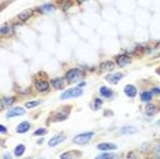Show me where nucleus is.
I'll use <instances>...</instances> for the list:
<instances>
[{
  "label": "nucleus",
  "mask_w": 160,
  "mask_h": 159,
  "mask_svg": "<svg viewBox=\"0 0 160 159\" xmlns=\"http://www.w3.org/2000/svg\"><path fill=\"white\" fill-rule=\"evenodd\" d=\"M25 152V146L23 144H19V146H17V148L14 150V154L17 155V156H22Z\"/></svg>",
  "instance_id": "nucleus-20"
},
{
  "label": "nucleus",
  "mask_w": 160,
  "mask_h": 159,
  "mask_svg": "<svg viewBox=\"0 0 160 159\" xmlns=\"http://www.w3.org/2000/svg\"><path fill=\"white\" fill-rule=\"evenodd\" d=\"M152 97H153L152 91H145V92L141 93V100H142V102H151Z\"/></svg>",
  "instance_id": "nucleus-17"
},
{
  "label": "nucleus",
  "mask_w": 160,
  "mask_h": 159,
  "mask_svg": "<svg viewBox=\"0 0 160 159\" xmlns=\"http://www.w3.org/2000/svg\"><path fill=\"white\" fill-rule=\"evenodd\" d=\"M78 3H83V2H86V0H77Z\"/></svg>",
  "instance_id": "nucleus-35"
},
{
  "label": "nucleus",
  "mask_w": 160,
  "mask_h": 159,
  "mask_svg": "<svg viewBox=\"0 0 160 159\" xmlns=\"http://www.w3.org/2000/svg\"><path fill=\"white\" fill-rule=\"evenodd\" d=\"M3 159H11V155H3Z\"/></svg>",
  "instance_id": "nucleus-33"
},
{
  "label": "nucleus",
  "mask_w": 160,
  "mask_h": 159,
  "mask_svg": "<svg viewBox=\"0 0 160 159\" xmlns=\"http://www.w3.org/2000/svg\"><path fill=\"white\" fill-rule=\"evenodd\" d=\"M97 148L101 151H110V150H116V146L112 143H100L97 146Z\"/></svg>",
  "instance_id": "nucleus-13"
},
{
  "label": "nucleus",
  "mask_w": 160,
  "mask_h": 159,
  "mask_svg": "<svg viewBox=\"0 0 160 159\" xmlns=\"http://www.w3.org/2000/svg\"><path fill=\"white\" fill-rule=\"evenodd\" d=\"M34 86L38 92H48V89H49V84L45 80H36Z\"/></svg>",
  "instance_id": "nucleus-4"
},
{
  "label": "nucleus",
  "mask_w": 160,
  "mask_h": 159,
  "mask_svg": "<svg viewBox=\"0 0 160 159\" xmlns=\"http://www.w3.org/2000/svg\"><path fill=\"white\" fill-rule=\"evenodd\" d=\"M114 67H115V63L112 60H104V62L100 63V70L103 71H111Z\"/></svg>",
  "instance_id": "nucleus-9"
},
{
  "label": "nucleus",
  "mask_w": 160,
  "mask_h": 159,
  "mask_svg": "<svg viewBox=\"0 0 160 159\" xmlns=\"http://www.w3.org/2000/svg\"><path fill=\"white\" fill-rule=\"evenodd\" d=\"M158 125H160V121H158Z\"/></svg>",
  "instance_id": "nucleus-36"
},
{
  "label": "nucleus",
  "mask_w": 160,
  "mask_h": 159,
  "mask_svg": "<svg viewBox=\"0 0 160 159\" xmlns=\"http://www.w3.org/2000/svg\"><path fill=\"white\" fill-rule=\"evenodd\" d=\"M82 93H83V91L81 88H70V89H67V91H64L62 93L60 99L66 100V99H71V97H79Z\"/></svg>",
  "instance_id": "nucleus-2"
},
{
  "label": "nucleus",
  "mask_w": 160,
  "mask_h": 159,
  "mask_svg": "<svg viewBox=\"0 0 160 159\" xmlns=\"http://www.w3.org/2000/svg\"><path fill=\"white\" fill-rule=\"evenodd\" d=\"M155 156H156V159H160V147L156 148V151H155Z\"/></svg>",
  "instance_id": "nucleus-31"
},
{
  "label": "nucleus",
  "mask_w": 160,
  "mask_h": 159,
  "mask_svg": "<svg viewBox=\"0 0 160 159\" xmlns=\"http://www.w3.org/2000/svg\"><path fill=\"white\" fill-rule=\"evenodd\" d=\"M0 32H2L3 36H6V33H11V28H10V25H8V26H3Z\"/></svg>",
  "instance_id": "nucleus-27"
},
{
  "label": "nucleus",
  "mask_w": 160,
  "mask_h": 159,
  "mask_svg": "<svg viewBox=\"0 0 160 159\" xmlns=\"http://www.w3.org/2000/svg\"><path fill=\"white\" fill-rule=\"evenodd\" d=\"M41 104V100H34V102H28L26 103V107L28 108H33L36 106H40Z\"/></svg>",
  "instance_id": "nucleus-24"
},
{
  "label": "nucleus",
  "mask_w": 160,
  "mask_h": 159,
  "mask_svg": "<svg viewBox=\"0 0 160 159\" xmlns=\"http://www.w3.org/2000/svg\"><path fill=\"white\" fill-rule=\"evenodd\" d=\"M111 159H122L121 156H118V155H112V158Z\"/></svg>",
  "instance_id": "nucleus-34"
},
{
  "label": "nucleus",
  "mask_w": 160,
  "mask_h": 159,
  "mask_svg": "<svg viewBox=\"0 0 160 159\" xmlns=\"http://www.w3.org/2000/svg\"><path fill=\"white\" fill-rule=\"evenodd\" d=\"M156 111H158V107L152 103H148L147 107H145V113H147V115H153V114H156Z\"/></svg>",
  "instance_id": "nucleus-15"
},
{
  "label": "nucleus",
  "mask_w": 160,
  "mask_h": 159,
  "mask_svg": "<svg viewBox=\"0 0 160 159\" xmlns=\"http://www.w3.org/2000/svg\"><path fill=\"white\" fill-rule=\"evenodd\" d=\"M134 132H137V129L133 128V126H125V128L121 129L122 135H126V133H134Z\"/></svg>",
  "instance_id": "nucleus-22"
},
{
  "label": "nucleus",
  "mask_w": 160,
  "mask_h": 159,
  "mask_svg": "<svg viewBox=\"0 0 160 159\" xmlns=\"http://www.w3.org/2000/svg\"><path fill=\"white\" fill-rule=\"evenodd\" d=\"M152 93H153V95H160V88H158V86L152 88Z\"/></svg>",
  "instance_id": "nucleus-30"
},
{
  "label": "nucleus",
  "mask_w": 160,
  "mask_h": 159,
  "mask_svg": "<svg viewBox=\"0 0 160 159\" xmlns=\"http://www.w3.org/2000/svg\"><path fill=\"white\" fill-rule=\"evenodd\" d=\"M6 131H7V129H6V128H4V126H3V125L0 126V132H2L3 135H4V133H6Z\"/></svg>",
  "instance_id": "nucleus-32"
},
{
  "label": "nucleus",
  "mask_w": 160,
  "mask_h": 159,
  "mask_svg": "<svg viewBox=\"0 0 160 159\" xmlns=\"http://www.w3.org/2000/svg\"><path fill=\"white\" fill-rule=\"evenodd\" d=\"M53 10H55V6L53 4H44V6L38 7V11H41V13H51Z\"/></svg>",
  "instance_id": "nucleus-18"
},
{
  "label": "nucleus",
  "mask_w": 160,
  "mask_h": 159,
  "mask_svg": "<svg viewBox=\"0 0 160 159\" xmlns=\"http://www.w3.org/2000/svg\"><path fill=\"white\" fill-rule=\"evenodd\" d=\"M29 129H30V124H29V122H26V121L17 126V132H18V133H26Z\"/></svg>",
  "instance_id": "nucleus-14"
},
{
  "label": "nucleus",
  "mask_w": 160,
  "mask_h": 159,
  "mask_svg": "<svg viewBox=\"0 0 160 159\" xmlns=\"http://www.w3.org/2000/svg\"><path fill=\"white\" fill-rule=\"evenodd\" d=\"M64 140H66V135H56L48 141V146L49 147H55V146H58V144L63 143Z\"/></svg>",
  "instance_id": "nucleus-6"
},
{
  "label": "nucleus",
  "mask_w": 160,
  "mask_h": 159,
  "mask_svg": "<svg viewBox=\"0 0 160 159\" xmlns=\"http://www.w3.org/2000/svg\"><path fill=\"white\" fill-rule=\"evenodd\" d=\"M125 93L129 97H134L137 95V88L134 85H126L125 86Z\"/></svg>",
  "instance_id": "nucleus-12"
},
{
  "label": "nucleus",
  "mask_w": 160,
  "mask_h": 159,
  "mask_svg": "<svg viewBox=\"0 0 160 159\" xmlns=\"http://www.w3.org/2000/svg\"><path fill=\"white\" fill-rule=\"evenodd\" d=\"M93 102H94V103L92 104V108H93V110H99V108L103 106V100H101V99H94Z\"/></svg>",
  "instance_id": "nucleus-23"
},
{
  "label": "nucleus",
  "mask_w": 160,
  "mask_h": 159,
  "mask_svg": "<svg viewBox=\"0 0 160 159\" xmlns=\"http://www.w3.org/2000/svg\"><path fill=\"white\" fill-rule=\"evenodd\" d=\"M127 159H138V156L134 151H130V152L127 154Z\"/></svg>",
  "instance_id": "nucleus-29"
},
{
  "label": "nucleus",
  "mask_w": 160,
  "mask_h": 159,
  "mask_svg": "<svg viewBox=\"0 0 160 159\" xmlns=\"http://www.w3.org/2000/svg\"><path fill=\"white\" fill-rule=\"evenodd\" d=\"M45 133H47V129L41 128V129H37V131H36V132L33 133V135H34V136H44Z\"/></svg>",
  "instance_id": "nucleus-26"
},
{
  "label": "nucleus",
  "mask_w": 160,
  "mask_h": 159,
  "mask_svg": "<svg viewBox=\"0 0 160 159\" xmlns=\"http://www.w3.org/2000/svg\"><path fill=\"white\" fill-rule=\"evenodd\" d=\"M25 114V108L23 107H15L12 110L8 111L7 114V118H14V117H18V115H23Z\"/></svg>",
  "instance_id": "nucleus-7"
},
{
  "label": "nucleus",
  "mask_w": 160,
  "mask_h": 159,
  "mask_svg": "<svg viewBox=\"0 0 160 159\" xmlns=\"http://www.w3.org/2000/svg\"><path fill=\"white\" fill-rule=\"evenodd\" d=\"M100 95L107 97V99H110V97H112V91L110 88H107V86H101L100 88Z\"/></svg>",
  "instance_id": "nucleus-16"
},
{
  "label": "nucleus",
  "mask_w": 160,
  "mask_h": 159,
  "mask_svg": "<svg viewBox=\"0 0 160 159\" xmlns=\"http://www.w3.org/2000/svg\"><path fill=\"white\" fill-rule=\"evenodd\" d=\"M148 159H151V158H148Z\"/></svg>",
  "instance_id": "nucleus-37"
},
{
  "label": "nucleus",
  "mask_w": 160,
  "mask_h": 159,
  "mask_svg": "<svg viewBox=\"0 0 160 159\" xmlns=\"http://www.w3.org/2000/svg\"><path fill=\"white\" fill-rule=\"evenodd\" d=\"M70 110H71L70 106H67L66 110H64V108H62L60 111H58V113H56V115L53 117V119H55V121H63V119H66L68 117V113H70Z\"/></svg>",
  "instance_id": "nucleus-5"
},
{
  "label": "nucleus",
  "mask_w": 160,
  "mask_h": 159,
  "mask_svg": "<svg viewBox=\"0 0 160 159\" xmlns=\"http://www.w3.org/2000/svg\"><path fill=\"white\" fill-rule=\"evenodd\" d=\"M112 158V154H103V155H99L96 159H111Z\"/></svg>",
  "instance_id": "nucleus-28"
},
{
  "label": "nucleus",
  "mask_w": 160,
  "mask_h": 159,
  "mask_svg": "<svg viewBox=\"0 0 160 159\" xmlns=\"http://www.w3.org/2000/svg\"><path fill=\"white\" fill-rule=\"evenodd\" d=\"M32 11H25V13H22V14H19V15H18V19L19 21H26V19H29V18L32 17Z\"/></svg>",
  "instance_id": "nucleus-21"
},
{
  "label": "nucleus",
  "mask_w": 160,
  "mask_h": 159,
  "mask_svg": "<svg viewBox=\"0 0 160 159\" xmlns=\"http://www.w3.org/2000/svg\"><path fill=\"white\" fill-rule=\"evenodd\" d=\"M60 159H75V156L72 152H63L60 155Z\"/></svg>",
  "instance_id": "nucleus-25"
},
{
  "label": "nucleus",
  "mask_w": 160,
  "mask_h": 159,
  "mask_svg": "<svg viewBox=\"0 0 160 159\" xmlns=\"http://www.w3.org/2000/svg\"><path fill=\"white\" fill-rule=\"evenodd\" d=\"M51 85L53 86L55 89H63L64 88V78L62 77H56L51 81Z\"/></svg>",
  "instance_id": "nucleus-8"
},
{
  "label": "nucleus",
  "mask_w": 160,
  "mask_h": 159,
  "mask_svg": "<svg viewBox=\"0 0 160 159\" xmlns=\"http://www.w3.org/2000/svg\"><path fill=\"white\" fill-rule=\"evenodd\" d=\"M123 77L122 73H115V74H111L107 77V81L111 82V84H118L119 81H121V78Z\"/></svg>",
  "instance_id": "nucleus-11"
},
{
  "label": "nucleus",
  "mask_w": 160,
  "mask_h": 159,
  "mask_svg": "<svg viewBox=\"0 0 160 159\" xmlns=\"http://www.w3.org/2000/svg\"><path fill=\"white\" fill-rule=\"evenodd\" d=\"M83 77V71L81 69H70V70L66 71V81L72 84V82H77L78 80H81Z\"/></svg>",
  "instance_id": "nucleus-1"
},
{
  "label": "nucleus",
  "mask_w": 160,
  "mask_h": 159,
  "mask_svg": "<svg viewBox=\"0 0 160 159\" xmlns=\"http://www.w3.org/2000/svg\"><path fill=\"white\" fill-rule=\"evenodd\" d=\"M116 63H118L121 67H123V66H126V64L130 63V58L126 56V55H119V56H116Z\"/></svg>",
  "instance_id": "nucleus-10"
},
{
  "label": "nucleus",
  "mask_w": 160,
  "mask_h": 159,
  "mask_svg": "<svg viewBox=\"0 0 160 159\" xmlns=\"http://www.w3.org/2000/svg\"><path fill=\"white\" fill-rule=\"evenodd\" d=\"M94 133L93 132H86V133H81V135H77L72 139V141H74L75 144H79V146H83V144L89 143L90 139L93 137Z\"/></svg>",
  "instance_id": "nucleus-3"
},
{
  "label": "nucleus",
  "mask_w": 160,
  "mask_h": 159,
  "mask_svg": "<svg viewBox=\"0 0 160 159\" xmlns=\"http://www.w3.org/2000/svg\"><path fill=\"white\" fill-rule=\"evenodd\" d=\"M14 100H15V97H3V100H2V108H4L6 106H8V104H12L14 103Z\"/></svg>",
  "instance_id": "nucleus-19"
}]
</instances>
